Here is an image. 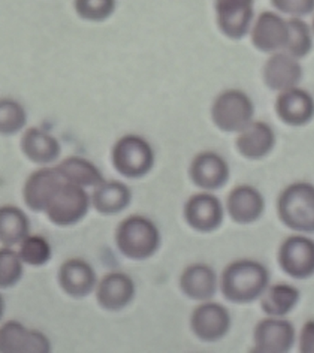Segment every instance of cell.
<instances>
[{
	"label": "cell",
	"mask_w": 314,
	"mask_h": 353,
	"mask_svg": "<svg viewBox=\"0 0 314 353\" xmlns=\"http://www.w3.org/2000/svg\"><path fill=\"white\" fill-rule=\"evenodd\" d=\"M26 121L23 108L10 99L0 102V132L3 134H13L23 128Z\"/></svg>",
	"instance_id": "cell-31"
},
{
	"label": "cell",
	"mask_w": 314,
	"mask_h": 353,
	"mask_svg": "<svg viewBox=\"0 0 314 353\" xmlns=\"http://www.w3.org/2000/svg\"><path fill=\"white\" fill-rule=\"evenodd\" d=\"M21 146L28 159L37 164L56 161L61 152L56 138L37 128L27 130L21 138Z\"/></svg>",
	"instance_id": "cell-24"
},
{
	"label": "cell",
	"mask_w": 314,
	"mask_h": 353,
	"mask_svg": "<svg viewBox=\"0 0 314 353\" xmlns=\"http://www.w3.org/2000/svg\"><path fill=\"white\" fill-rule=\"evenodd\" d=\"M255 0H215L217 26L230 40H241L250 32Z\"/></svg>",
	"instance_id": "cell-8"
},
{
	"label": "cell",
	"mask_w": 314,
	"mask_h": 353,
	"mask_svg": "<svg viewBox=\"0 0 314 353\" xmlns=\"http://www.w3.org/2000/svg\"><path fill=\"white\" fill-rule=\"evenodd\" d=\"M227 161L214 152H203L193 159L189 175L195 186L201 189L216 190L224 187L230 179Z\"/></svg>",
	"instance_id": "cell-15"
},
{
	"label": "cell",
	"mask_w": 314,
	"mask_h": 353,
	"mask_svg": "<svg viewBox=\"0 0 314 353\" xmlns=\"http://www.w3.org/2000/svg\"><path fill=\"white\" fill-rule=\"evenodd\" d=\"M112 160L121 175L139 179L147 175L153 168L154 154L147 141L137 135H126L115 143Z\"/></svg>",
	"instance_id": "cell-6"
},
{
	"label": "cell",
	"mask_w": 314,
	"mask_h": 353,
	"mask_svg": "<svg viewBox=\"0 0 314 353\" xmlns=\"http://www.w3.org/2000/svg\"><path fill=\"white\" fill-rule=\"evenodd\" d=\"M288 39L284 52L302 59L313 48V32L310 26L300 18L292 17L288 21Z\"/></svg>",
	"instance_id": "cell-28"
},
{
	"label": "cell",
	"mask_w": 314,
	"mask_h": 353,
	"mask_svg": "<svg viewBox=\"0 0 314 353\" xmlns=\"http://www.w3.org/2000/svg\"><path fill=\"white\" fill-rule=\"evenodd\" d=\"M59 283L63 291L73 298H84L97 287L93 268L81 259H70L59 270Z\"/></svg>",
	"instance_id": "cell-18"
},
{
	"label": "cell",
	"mask_w": 314,
	"mask_h": 353,
	"mask_svg": "<svg viewBox=\"0 0 314 353\" xmlns=\"http://www.w3.org/2000/svg\"><path fill=\"white\" fill-rule=\"evenodd\" d=\"M1 270H0V287L9 289L20 281L23 274V261L19 253L12 248L2 247L0 252Z\"/></svg>",
	"instance_id": "cell-30"
},
{
	"label": "cell",
	"mask_w": 314,
	"mask_h": 353,
	"mask_svg": "<svg viewBox=\"0 0 314 353\" xmlns=\"http://www.w3.org/2000/svg\"><path fill=\"white\" fill-rule=\"evenodd\" d=\"M136 288L133 280L122 272H111L98 283L96 298L101 307L120 311L133 301Z\"/></svg>",
	"instance_id": "cell-17"
},
{
	"label": "cell",
	"mask_w": 314,
	"mask_h": 353,
	"mask_svg": "<svg viewBox=\"0 0 314 353\" xmlns=\"http://www.w3.org/2000/svg\"><path fill=\"white\" fill-rule=\"evenodd\" d=\"M266 208L263 195L250 185L234 188L228 196L227 211L231 219L248 225L260 219Z\"/></svg>",
	"instance_id": "cell-20"
},
{
	"label": "cell",
	"mask_w": 314,
	"mask_h": 353,
	"mask_svg": "<svg viewBox=\"0 0 314 353\" xmlns=\"http://www.w3.org/2000/svg\"><path fill=\"white\" fill-rule=\"evenodd\" d=\"M18 253L23 263L34 267H40L50 261L52 248L45 237L38 236V234H34V236L29 234L21 243Z\"/></svg>",
	"instance_id": "cell-29"
},
{
	"label": "cell",
	"mask_w": 314,
	"mask_h": 353,
	"mask_svg": "<svg viewBox=\"0 0 314 353\" xmlns=\"http://www.w3.org/2000/svg\"><path fill=\"white\" fill-rule=\"evenodd\" d=\"M115 243L126 258L145 261L159 250L161 234L153 221L142 215H132L117 226Z\"/></svg>",
	"instance_id": "cell-2"
},
{
	"label": "cell",
	"mask_w": 314,
	"mask_h": 353,
	"mask_svg": "<svg viewBox=\"0 0 314 353\" xmlns=\"http://www.w3.org/2000/svg\"><path fill=\"white\" fill-rule=\"evenodd\" d=\"M64 179L57 168H41L31 174L23 188V199L34 212H45L49 201Z\"/></svg>",
	"instance_id": "cell-19"
},
{
	"label": "cell",
	"mask_w": 314,
	"mask_h": 353,
	"mask_svg": "<svg viewBox=\"0 0 314 353\" xmlns=\"http://www.w3.org/2000/svg\"><path fill=\"white\" fill-rule=\"evenodd\" d=\"M296 333L292 323L282 317L270 316L256 325L255 350L263 353H286L294 346Z\"/></svg>",
	"instance_id": "cell-11"
},
{
	"label": "cell",
	"mask_w": 314,
	"mask_h": 353,
	"mask_svg": "<svg viewBox=\"0 0 314 353\" xmlns=\"http://www.w3.org/2000/svg\"><path fill=\"white\" fill-rule=\"evenodd\" d=\"M280 220L292 230L314 233V186L307 182L289 185L277 201Z\"/></svg>",
	"instance_id": "cell-3"
},
{
	"label": "cell",
	"mask_w": 314,
	"mask_h": 353,
	"mask_svg": "<svg viewBox=\"0 0 314 353\" xmlns=\"http://www.w3.org/2000/svg\"><path fill=\"white\" fill-rule=\"evenodd\" d=\"M115 0H76L75 8L79 15L88 21H101L114 12Z\"/></svg>",
	"instance_id": "cell-32"
},
{
	"label": "cell",
	"mask_w": 314,
	"mask_h": 353,
	"mask_svg": "<svg viewBox=\"0 0 314 353\" xmlns=\"http://www.w3.org/2000/svg\"><path fill=\"white\" fill-rule=\"evenodd\" d=\"M255 105L244 91L230 88L215 99L211 117L215 125L222 132H241L253 121Z\"/></svg>",
	"instance_id": "cell-4"
},
{
	"label": "cell",
	"mask_w": 314,
	"mask_h": 353,
	"mask_svg": "<svg viewBox=\"0 0 314 353\" xmlns=\"http://www.w3.org/2000/svg\"><path fill=\"white\" fill-rule=\"evenodd\" d=\"M303 76L299 59L286 52L272 54L264 63L263 79L269 90L284 91L297 87Z\"/></svg>",
	"instance_id": "cell-16"
},
{
	"label": "cell",
	"mask_w": 314,
	"mask_h": 353,
	"mask_svg": "<svg viewBox=\"0 0 314 353\" xmlns=\"http://www.w3.org/2000/svg\"><path fill=\"white\" fill-rule=\"evenodd\" d=\"M56 168L65 181L84 188L97 187L106 181L100 170L92 162L81 157H68Z\"/></svg>",
	"instance_id": "cell-27"
},
{
	"label": "cell",
	"mask_w": 314,
	"mask_h": 353,
	"mask_svg": "<svg viewBox=\"0 0 314 353\" xmlns=\"http://www.w3.org/2000/svg\"><path fill=\"white\" fill-rule=\"evenodd\" d=\"M311 30H313V35H314V19L313 21V25H311Z\"/></svg>",
	"instance_id": "cell-35"
},
{
	"label": "cell",
	"mask_w": 314,
	"mask_h": 353,
	"mask_svg": "<svg viewBox=\"0 0 314 353\" xmlns=\"http://www.w3.org/2000/svg\"><path fill=\"white\" fill-rule=\"evenodd\" d=\"M132 200L130 189L123 182L104 181L95 187L92 204L96 211L104 215H115L128 208Z\"/></svg>",
	"instance_id": "cell-23"
},
{
	"label": "cell",
	"mask_w": 314,
	"mask_h": 353,
	"mask_svg": "<svg viewBox=\"0 0 314 353\" xmlns=\"http://www.w3.org/2000/svg\"><path fill=\"white\" fill-rule=\"evenodd\" d=\"M224 207L222 201L211 193L193 195L184 205V219L190 228L201 233L217 230L224 220Z\"/></svg>",
	"instance_id": "cell-9"
},
{
	"label": "cell",
	"mask_w": 314,
	"mask_h": 353,
	"mask_svg": "<svg viewBox=\"0 0 314 353\" xmlns=\"http://www.w3.org/2000/svg\"><path fill=\"white\" fill-rule=\"evenodd\" d=\"M278 263L291 278H311L314 275V240L304 236L288 237L278 251Z\"/></svg>",
	"instance_id": "cell-7"
},
{
	"label": "cell",
	"mask_w": 314,
	"mask_h": 353,
	"mask_svg": "<svg viewBox=\"0 0 314 353\" xmlns=\"http://www.w3.org/2000/svg\"><path fill=\"white\" fill-rule=\"evenodd\" d=\"M288 39V21L271 11H264L251 29V41L258 51L275 54L286 48Z\"/></svg>",
	"instance_id": "cell-13"
},
{
	"label": "cell",
	"mask_w": 314,
	"mask_h": 353,
	"mask_svg": "<svg viewBox=\"0 0 314 353\" xmlns=\"http://www.w3.org/2000/svg\"><path fill=\"white\" fill-rule=\"evenodd\" d=\"M271 2L280 12L295 18L307 16L314 11V0H271Z\"/></svg>",
	"instance_id": "cell-33"
},
{
	"label": "cell",
	"mask_w": 314,
	"mask_h": 353,
	"mask_svg": "<svg viewBox=\"0 0 314 353\" xmlns=\"http://www.w3.org/2000/svg\"><path fill=\"white\" fill-rule=\"evenodd\" d=\"M269 272L260 262L239 259L223 270L220 287L231 303H248L259 299L268 288Z\"/></svg>",
	"instance_id": "cell-1"
},
{
	"label": "cell",
	"mask_w": 314,
	"mask_h": 353,
	"mask_svg": "<svg viewBox=\"0 0 314 353\" xmlns=\"http://www.w3.org/2000/svg\"><path fill=\"white\" fill-rule=\"evenodd\" d=\"M51 343L40 331L29 330L16 320L5 323L0 330L1 353H48Z\"/></svg>",
	"instance_id": "cell-12"
},
{
	"label": "cell",
	"mask_w": 314,
	"mask_h": 353,
	"mask_svg": "<svg viewBox=\"0 0 314 353\" xmlns=\"http://www.w3.org/2000/svg\"><path fill=\"white\" fill-rule=\"evenodd\" d=\"M190 324L193 332L200 341L216 342L227 335L231 317L224 306L206 301L193 311Z\"/></svg>",
	"instance_id": "cell-10"
},
{
	"label": "cell",
	"mask_w": 314,
	"mask_h": 353,
	"mask_svg": "<svg viewBox=\"0 0 314 353\" xmlns=\"http://www.w3.org/2000/svg\"><path fill=\"white\" fill-rule=\"evenodd\" d=\"M217 277L215 270L206 264H193L181 273L180 288L186 296L195 301L210 300L216 294Z\"/></svg>",
	"instance_id": "cell-22"
},
{
	"label": "cell",
	"mask_w": 314,
	"mask_h": 353,
	"mask_svg": "<svg viewBox=\"0 0 314 353\" xmlns=\"http://www.w3.org/2000/svg\"><path fill=\"white\" fill-rule=\"evenodd\" d=\"M300 296L296 287L286 283L275 284L262 295V309L269 316L283 317L296 307Z\"/></svg>",
	"instance_id": "cell-26"
},
{
	"label": "cell",
	"mask_w": 314,
	"mask_h": 353,
	"mask_svg": "<svg viewBox=\"0 0 314 353\" xmlns=\"http://www.w3.org/2000/svg\"><path fill=\"white\" fill-rule=\"evenodd\" d=\"M275 109L277 117L286 125H307L314 119V99L302 88H289L279 92Z\"/></svg>",
	"instance_id": "cell-14"
},
{
	"label": "cell",
	"mask_w": 314,
	"mask_h": 353,
	"mask_svg": "<svg viewBox=\"0 0 314 353\" xmlns=\"http://www.w3.org/2000/svg\"><path fill=\"white\" fill-rule=\"evenodd\" d=\"M299 346L300 352L314 353V320H308L303 325Z\"/></svg>",
	"instance_id": "cell-34"
},
{
	"label": "cell",
	"mask_w": 314,
	"mask_h": 353,
	"mask_svg": "<svg viewBox=\"0 0 314 353\" xmlns=\"http://www.w3.org/2000/svg\"><path fill=\"white\" fill-rule=\"evenodd\" d=\"M277 142L274 130L270 124L253 121L239 134L236 148L241 156L251 160H259L268 156Z\"/></svg>",
	"instance_id": "cell-21"
},
{
	"label": "cell",
	"mask_w": 314,
	"mask_h": 353,
	"mask_svg": "<svg viewBox=\"0 0 314 353\" xmlns=\"http://www.w3.org/2000/svg\"><path fill=\"white\" fill-rule=\"evenodd\" d=\"M90 196L84 187L63 181L46 209L48 219L56 225L70 226L81 222L90 210Z\"/></svg>",
	"instance_id": "cell-5"
},
{
	"label": "cell",
	"mask_w": 314,
	"mask_h": 353,
	"mask_svg": "<svg viewBox=\"0 0 314 353\" xmlns=\"http://www.w3.org/2000/svg\"><path fill=\"white\" fill-rule=\"evenodd\" d=\"M30 222L18 207L2 206L0 210V241L2 247L12 248L29 236Z\"/></svg>",
	"instance_id": "cell-25"
}]
</instances>
